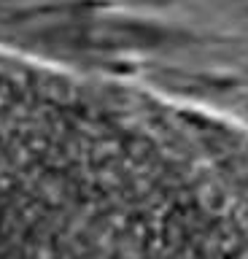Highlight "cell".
I'll return each instance as SVG.
<instances>
[{
    "label": "cell",
    "mask_w": 248,
    "mask_h": 259,
    "mask_svg": "<svg viewBox=\"0 0 248 259\" xmlns=\"http://www.w3.org/2000/svg\"><path fill=\"white\" fill-rule=\"evenodd\" d=\"M194 151L122 89L0 52V259H243Z\"/></svg>",
    "instance_id": "1"
}]
</instances>
